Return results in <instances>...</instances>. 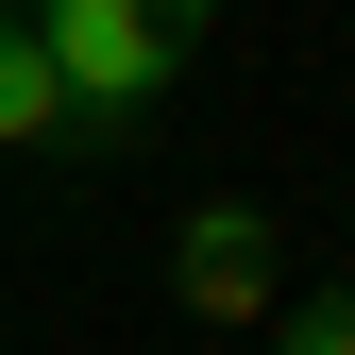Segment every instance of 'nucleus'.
<instances>
[{
  "label": "nucleus",
  "mask_w": 355,
  "mask_h": 355,
  "mask_svg": "<svg viewBox=\"0 0 355 355\" xmlns=\"http://www.w3.org/2000/svg\"><path fill=\"white\" fill-rule=\"evenodd\" d=\"M34 51H51V85H68V119H85V153L102 136H136V119L169 102V34L136 17V0H34Z\"/></svg>",
  "instance_id": "1"
},
{
  "label": "nucleus",
  "mask_w": 355,
  "mask_h": 355,
  "mask_svg": "<svg viewBox=\"0 0 355 355\" xmlns=\"http://www.w3.org/2000/svg\"><path fill=\"white\" fill-rule=\"evenodd\" d=\"M169 288H187V322H271L304 271H288L271 203H187V220H169Z\"/></svg>",
  "instance_id": "2"
},
{
  "label": "nucleus",
  "mask_w": 355,
  "mask_h": 355,
  "mask_svg": "<svg viewBox=\"0 0 355 355\" xmlns=\"http://www.w3.org/2000/svg\"><path fill=\"white\" fill-rule=\"evenodd\" d=\"M0 153H85V119H68L51 51H34V17H0Z\"/></svg>",
  "instance_id": "3"
},
{
  "label": "nucleus",
  "mask_w": 355,
  "mask_h": 355,
  "mask_svg": "<svg viewBox=\"0 0 355 355\" xmlns=\"http://www.w3.org/2000/svg\"><path fill=\"white\" fill-rule=\"evenodd\" d=\"M271 355H355V288H288L271 304Z\"/></svg>",
  "instance_id": "4"
},
{
  "label": "nucleus",
  "mask_w": 355,
  "mask_h": 355,
  "mask_svg": "<svg viewBox=\"0 0 355 355\" xmlns=\"http://www.w3.org/2000/svg\"><path fill=\"white\" fill-rule=\"evenodd\" d=\"M136 17L169 34V51H203V17H220V0H136Z\"/></svg>",
  "instance_id": "5"
},
{
  "label": "nucleus",
  "mask_w": 355,
  "mask_h": 355,
  "mask_svg": "<svg viewBox=\"0 0 355 355\" xmlns=\"http://www.w3.org/2000/svg\"><path fill=\"white\" fill-rule=\"evenodd\" d=\"M0 17H34V0H0Z\"/></svg>",
  "instance_id": "6"
}]
</instances>
